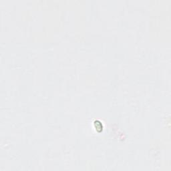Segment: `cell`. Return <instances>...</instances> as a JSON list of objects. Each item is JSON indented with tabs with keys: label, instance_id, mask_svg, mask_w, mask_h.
<instances>
[{
	"label": "cell",
	"instance_id": "cell-1",
	"mask_svg": "<svg viewBox=\"0 0 171 171\" xmlns=\"http://www.w3.org/2000/svg\"><path fill=\"white\" fill-rule=\"evenodd\" d=\"M94 127L96 128V130L98 132H100L103 130V125L102 124L99 122V121H95L94 122Z\"/></svg>",
	"mask_w": 171,
	"mask_h": 171
}]
</instances>
